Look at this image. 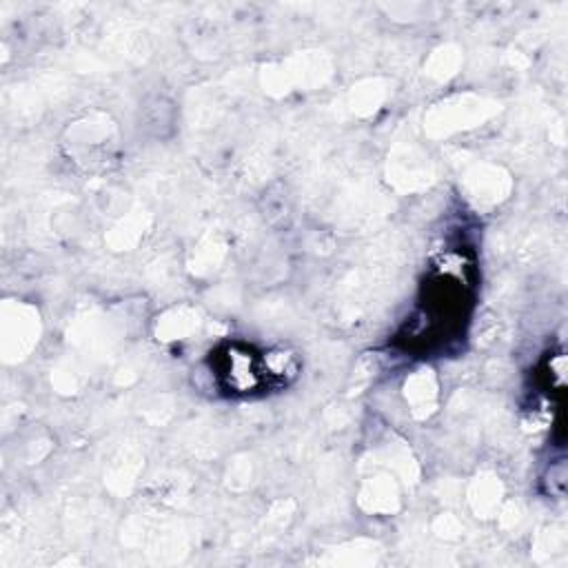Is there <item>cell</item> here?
<instances>
[{"label": "cell", "instance_id": "obj_1", "mask_svg": "<svg viewBox=\"0 0 568 568\" xmlns=\"http://www.w3.org/2000/svg\"><path fill=\"white\" fill-rule=\"evenodd\" d=\"M217 375L231 393H253L264 388L275 373L253 348L231 344L217 357Z\"/></svg>", "mask_w": 568, "mask_h": 568}]
</instances>
